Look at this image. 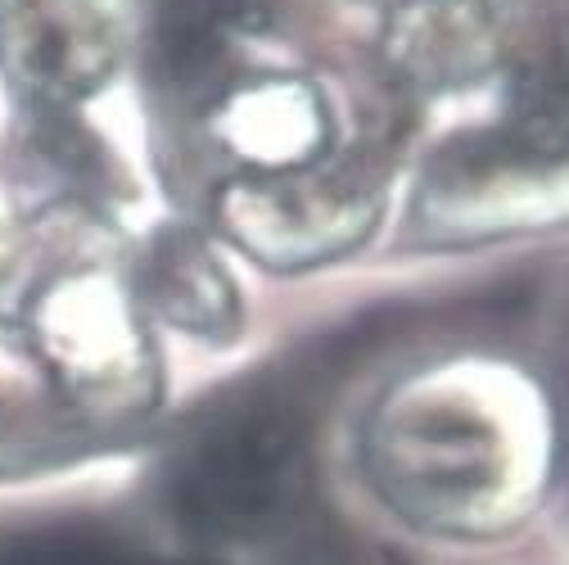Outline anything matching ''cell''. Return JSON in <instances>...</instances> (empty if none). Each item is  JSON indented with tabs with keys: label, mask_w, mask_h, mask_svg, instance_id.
Masks as SVG:
<instances>
[{
	"label": "cell",
	"mask_w": 569,
	"mask_h": 565,
	"mask_svg": "<svg viewBox=\"0 0 569 565\" xmlns=\"http://www.w3.org/2000/svg\"><path fill=\"white\" fill-rule=\"evenodd\" d=\"M385 503L416 529L488 543L520 529L547 498V444L466 394H420L371 439Z\"/></svg>",
	"instance_id": "cell-1"
},
{
	"label": "cell",
	"mask_w": 569,
	"mask_h": 565,
	"mask_svg": "<svg viewBox=\"0 0 569 565\" xmlns=\"http://www.w3.org/2000/svg\"><path fill=\"white\" fill-rule=\"evenodd\" d=\"M177 521L203 543H267L308 507L303 435L280 412H240L199 435L168 475Z\"/></svg>",
	"instance_id": "cell-2"
},
{
	"label": "cell",
	"mask_w": 569,
	"mask_h": 565,
	"mask_svg": "<svg viewBox=\"0 0 569 565\" xmlns=\"http://www.w3.org/2000/svg\"><path fill=\"white\" fill-rule=\"evenodd\" d=\"M0 565H181L131 538L87 529V525H50L28 529L0 543Z\"/></svg>",
	"instance_id": "cell-3"
}]
</instances>
